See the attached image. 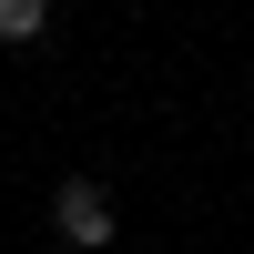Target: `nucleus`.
<instances>
[{
  "mask_svg": "<svg viewBox=\"0 0 254 254\" xmlns=\"http://www.w3.org/2000/svg\"><path fill=\"white\" fill-rule=\"evenodd\" d=\"M51 31V0H0V41H41Z\"/></svg>",
  "mask_w": 254,
  "mask_h": 254,
  "instance_id": "f03ea898",
  "label": "nucleus"
},
{
  "mask_svg": "<svg viewBox=\"0 0 254 254\" xmlns=\"http://www.w3.org/2000/svg\"><path fill=\"white\" fill-rule=\"evenodd\" d=\"M51 234L71 244V254H102V244L122 234V224H112V193H102L92 173H71V183H61V193H51Z\"/></svg>",
  "mask_w": 254,
  "mask_h": 254,
  "instance_id": "f257e3e1",
  "label": "nucleus"
}]
</instances>
